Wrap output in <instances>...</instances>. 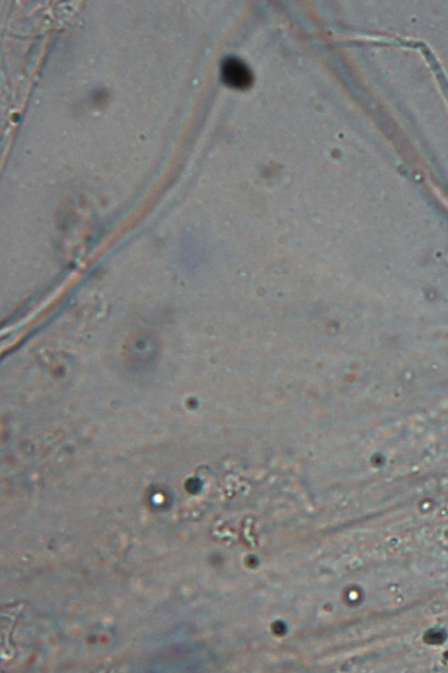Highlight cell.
<instances>
[{
	"instance_id": "cell-1",
	"label": "cell",
	"mask_w": 448,
	"mask_h": 673,
	"mask_svg": "<svg viewBox=\"0 0 448 673\" xmlns=\"http://www.w3.org/2000/svg\"><path fill=\"white\" fill-rule=\"evenodd\" d=\"M222 75L224 82L230 87L247 89L253 82V75L248 66L237 58H228L224 61Z\"/></svg>"
},
{
	"instance_id": "cell-2",
	"label": "cell",
	"mask_w": 448,
	"mask_h": 673,
	"mask_svg": "<svg viewBox=\"0 0 448 673\" xmlns=\"http://www.w3.org/2000/svg\"><path fill=\"white\" fill-rule=\"evenodd\" d=\"M446 638L442 630H430L426 634V642L430 643V644H437V643H441Z\"/></svg>"
}]
</instances>
